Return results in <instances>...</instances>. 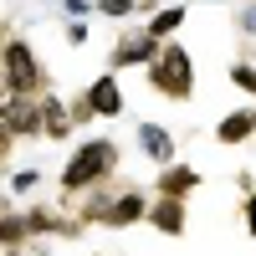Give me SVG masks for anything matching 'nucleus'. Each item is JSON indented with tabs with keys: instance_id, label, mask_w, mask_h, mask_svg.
<instances>
[{
	"instance_id": "f257e3e1",
	"label": "nucleus",
	"mask_w": 256,
	"mask_h": 256,
	"mask_svg": "<svg viewBox=\"0 0 256 256\" xmlns=\"http://www.w3.org/2000/svg\"><path fill=\"white\" fill-rule=\"evenodd\" d=\"M118 159H123V148H118L113 138H82V144L72 148V154H67L62 174H56V184H62V200H77V195H88L92 184L113 180Z\"/></svg>"
},
{
	"instance_id": "f03ea898",
	"label": "nucleus",
	"mask_w": 256,
	"mask_h": 256,
	"mask_svg": "<svg viewBox=\"0 0 256 256\" xmlns=\"http://www.w3.org/2000/svg\"><path fill=\"white\" fill-rule=\"evenodd\" d=\"M0 82H6V92H26V98H41L52 88V72L41 67L26 36H0Z\"/></svg>"
},
{
	"instance_id": "7ed1b4c3",
	"label": "nucleus",
	"mask_w": 256,
	"mask_h": 256,
	"mask_svg": "<svg viewBox=\"0 0 256 256\" xmlns=\"http://www.w3.org/2000/svg\"><path fill=\"white\" fill-rule=\"evenodd\" d=\"M144 72H148V88H154L159 98H169V102H190L195 98V62H190V52L174 36L154 52V62H148Z\"/></svg>"
},
{
	"instance_id": "20e7f679",
	"label": "nucleus",
	"mask_w": 256,
	"mask_h": 256,
	"mask_svg": "<svg viewBox=\"0 0 256 256\" xmlns=\"http://www.w3.org/2000/svg\"><path fill=\"white\" fill-rule=\"evenodd\" d=\"M148 220V195L138 184H113V200L102 205V216L98 226H108V230H128V226H138Z\"/></svg>"
},
{
	"instance_id": "39448f33",
	"label": "nucleus",
	"mask_w": 256,
	"mask_h": 256,
	"mask_svg": "<svg viewBox=\"0 0 256 256\" xmlns=\"http://www.w3.org/2000/svg\"><path fill=\"white\" fill-rule=\"evenodd\" d=\"M164 46L159 36H148V26H134V31H118L113 41V52H108V67L123 72V67H148L154 62V52Z\"/></svg>"
},
{
	"instance_id": "423d86ee",
	"label": "nucleus",
	"mask_w": 256,
	"mask_h": 256,
	"mask_svg": "<svg viewBox=\"0 0 256 256\" xmlns=\"http://www.w3.org/2000/svg\"><path fill=\"white\" fill-rule=\"evenodd\" d=\"M77 98L88 102V113H92V118H123V113H128V102H123V82H118L113 67H108V72H98Z\"/></svg>"
},
{
	"instance_id": "0eeeda50",
	"label": "nucleus",
	"mask_w": 256,
	"mask_h": 256,
	"mask_svg": "<svg viewBox=\"0 0 256 256\" xmlns=\"http://www.w3.org/2000/svg\"><path fill=\"white\" fill-rule=\"evenodd\" d=\"M134 144H138V154L148 159V164H174L180 159V138L169 134L164 123H138V134H134Z\"/></svg>"
},
{
	"instance_id": "6e6552de",
	"label": "nucleus",
	"mask_w": 256,
	"mask_h": 256,
	"mask_svg": "<svg viewBox=\"0 0 256 256\" xmlns=\"http://www.w3.org/2000/svg\"><path fill=\"white\" fill-rule=\"evenodd\" d=\"M256 138V102H246V108H230L220 123H216V144L220 148H241Z\"/></svg>"
},
{
	"instance_id": "1a4fd4ad",
	"label": "nucleus",
	"mask_w": 256,
	"mask_h": 256,
	"mask_svg": "<svg viewBox=\"0 0 256 256\" xmlns=\"http://www.w3.org/2000/svg\"><path fill=\"white\" fill-rule=\"evenodd\" d=\"M148 226H154L159 236L180 241L184 230H190V216H184V200H174V195H159V200H148Z\"/></svg>"
},
{
	"instance_id": "9d476101",
	"label": "nucleus",
	"mask_w": 256,
	"mask_h": 256,
	"mask_svg": "<svg viewBox=\"0 0 256 256\" xmlns=\"http://www.w3.org/2000/svg\"><path fill=\"white\" fill-rule=\"evenodd\" d=\"M6 118H10V128H16V138H41V98L10 92V98H6Z\"/></svg>"
},
{
	"instance_id": "9b49d317",
	"label": "nucleus",
	"mask_w": 256,
	"mask_h": 256,
	"mask_svg": "<svg viewBox=\"0 0 256 256\" xmlns=\"http://www.w3.org/2000/svg\"><path fill=\"white\" fill-rule=\"evenodd\" d=\"M72 108H67V102H62L52 88L46 92H41V138H52V144H62V138H67L72 134Z\"/></svg>"
},
{
	"instance_id": "f8f14e48",
	"label": "nucleus",
	"mask_w": 256,
	"mask_h": 256,
	"mask_svg": "<svg viewBox=\"0 0 256 256\" xmlns=\"http://www.w3.org/2000/svg\"><path fill=\"white\" fill-rule=\"evenodd\" d=\"M200 190V169H190V164H164L159 169V180H154V195H174V200H190Z\"/></svg>"
},
{
	"instance_id": "ddd939ff",
	"label": "nucleus",
	"mask_w": 256,
	"mask_h": 256,
	"mask_svg": "<svg viewBox=\"0 0 256 256\" xmlns=\"http://www.w3.org/2000/svg\"><path fill=\"white\" fill-rule=\"evenodd\" d=\"M184 20H190V6H184V0H180V6H159L154 16H148V36L169 41V36H174V31L184 26Z\"/></svg>"
},
{
	"instance_id": "4468645a",
	"label": "nucleus",
	"mask_w": 256,
	"mask_h": 256,
	"mask_svg": "<svg viewBox=\"0 0 256 256\" xmlns=\"http://www.w3.org/2000/svg\"><path fill=\"white\" fill-rule=\"evenodd\" d=\"M31 230H26V216H16V210H6L0 216V251H16L20 241H26Z\"/></svg>"
},
{
	"instance_id": "2eb2a0df",
	"label": "nucleus",
	"mask_w": 256,
	"mask_h": 256,
	"mask_svg": "<svg viewBox=\"0 0 256 256\" xmlns=\"http://www.w3.org/2000/svg\"><path fill=\"white\" fill-rule=\"evenodd\" d=\"M230 88H241L256 102V67H251V62H230Z\"/></svg>"
},
{
	"instance_id": "dca6fc26",
	"label": "nucleus",
	"mask_w": 256,
	"mask_h": 256,
	"mask_svg": "<svg viewBox=\"0 0 256 256\" xmlns=\"http://www.w3.org/2000/svg\"><path fill=\"white\" fill-rule=\"evenodd\" d=\"M92 6H98V16H108V20H128L138 10V0H92Z\"/></svg>"
},
{
	"instance_id": "f3484780",
	"label": "nucleus",
	"mask_w": 256,
	"mask_h": 256,
	"mask_svg": "<svg viewBox=\"0 0 256 256\" xmlns=\"http://www.w3.org/2000/svg\"><path fill=\"white\" fill-rule=\"evenodd\" d=\"M10 148H16V128H10V118H6V102H0V164L10 159Z\"/></svg>"
},
{
	"instance_id": "a211bd4d",
	"label": "nucleus",
	"mask_w": 256,
	"mask_h": 256,
	"mask_svg": "<svg viewBox=\"0 0 256 256\" xmlns=\"http://www.w3.org/2000/svg\"><path fill=\"white\" fill-rule=\"evenodd\" d=\"M62 36H67V46H88V41H92L88 20H67V26H62Z\"/></svg>"
},
{
	"instance_id": "6ab92c4d",
	"label": "nucleus",
	"mask_w": 256,
	"mask_h": 256,
	"mask_svg": "<svg viewBox=\"0 0 256 256\" xmlns=\"http://www.w3.org/2000/svg\"><path fill=\"white\" fill-rule=\"evenodd\" d=\"M241 220H246V236L256 241V184L246 190V200H241Z\"/></svg>"
},
{
	"instance_id": "aec40b11",
	"label": "nucleus",
	"mask_w": 256,
	"mask_h": 256,
	"mask_svg": "<svg viewBox=\"0 0 256 256\" xmlns=\"http://www.w3.org/2000/svg\"><path fill=\"white\" fill-rule=\"evenodd\" d=\"M236 31H241V36H256V0H246V6H241V16H236Z\"/></svg>"
},
{
	"instance_id": "412c9836",
	"label": "nucleus",
	"mask_w": 256,
	"mask_h": 256,
	"mask_svg": "<svg viewBox=\"0 0 256 256\" xmlns=\"http://www.w3.org/2000/svg\"><path fill=\"white\" fill-rule=\"evenodd\" d=\"M62 10H67L72 20H88V16H92L98 6H92V0H62Z\"/></svg>"
},
{
	"instance_id": "4be33fe9",
	"label": "nucleus",
	"mask_w": 256,
	"mask_h": 256,
	"mask_svg": "<svg viewBox=\"0 0 256 256\" xmlns=\"http://www.w3.org/2000/svg\"><path fill=\"white\" fill-rule=\"evenodd\" d=\"M41 184V174H36V169H20V174L10 180V190H16V195H26V190H36Z\"/></svg>"
},
{
	"instance_id": "5701e85b",
	"label": "nucleus",
	"mask_w": 256,
	"mask_h": 256,
	"mask_svg": "<svg viewBox=\"0 0 256 256\" xmlns=\"http://www.w3.org/2000/svg\"><path fill=\"white\" fill-rule=\"evenodd\" d=\"M0 256H26V251H20V246H16V251H0Z\"/></svg>"
}]
</instances>
